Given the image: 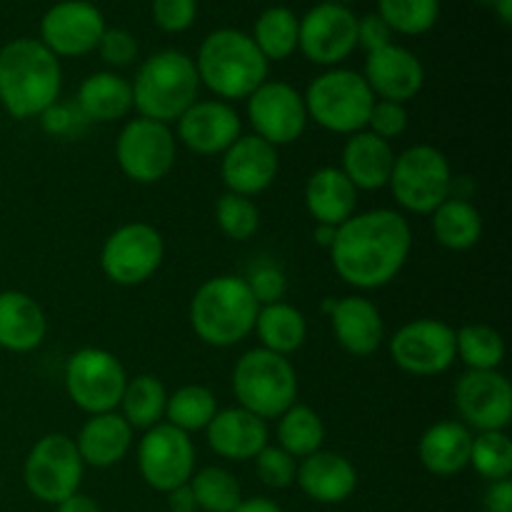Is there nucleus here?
Masks as SVG:
<instances>
[{"label": "nucleus", "mask_w": 512, "mask_h": 512, "mask_svg": "<svg viewBox=\"0 0 512 512\" xmlns=\"http://www.w3.org/2000/svg\"><path fill=\"white\" fill-rule=\"evenodd\" d=\"M413 248L408 220L388 208L353 215L335 230L330 245L335 273L358 290H375L393 283L405 268Z\"/></svg>", "instance_id": "f257e3e1"}, {"label": "nucleus", "mask_w": 512, "mask_h": 512, "mask_svg": "<svg viewBox=\"0 0 512 512\" xmlns=\"http://www.w3.org/2000/svg\"><path fill=\"white\" fill-rule=\"evenodd\" d=\"M63 88L60 60L35 38H15L0 48V105L13 118H38L53 108Z\"/></svg>", "instance_id": "f03ea898"}, {"label": "nucleus", "mask_w": 512, "mask_h": 512, "mask_svg": "<svg viewBox=\"0 0 512 512\" xmlns=\"http://www.w3.org/2000/svg\"><path fill=\"white\" fill-rule=\"evenodd\" d=\"M193 63L200 85L225 103L250 98L268 80V60L248 33L235 28L213 30Z\"/></svg>", "instance_id": "7ed1b4c3"}, {"label": "nucleus", "mask_w": 512, "mask_h": 512, "mask_svg": "<svg viewBox=\"0 0 512 512\" xmlns=\"http://www.w3.org/2000/svg\"><path fill=\"white\" fill-rule=\"evenodd\" d=\"M258 310V300L243 278L218 275L195 290L190 300V325L205 345L230 348L253 333Z\"/></svg>", "instance_id": "20e7f679"}, {"label": "nucleus", "mask_w": 512, "mask_h": 512, "mask_svg": "<svg viewBox=\"0 0 512 512\" xmlns=\"http://www.w3.org/2000/svg\"><path fill=\"white\" fill-rule=\"evenodd\" d=\"M130 90L140 118L170 125L198 100V70L190 55L180 50H160L140 65Z\"/></svg>", "instance_id": "39448f33"}, {"label": "nucleus", "mask_w": 512, "mask_h": 512, "mask_svg": "<svg viewBox=\"0 0 512 512\" xmlns=\"http://www.w3.org/2000/svg\"><path fill=\"white\" fill-rule=\"evenodd\" d=\"M233 393L258 418H280L298 400V373L285 355L248 350L233 368Z\"/></svg>", "instance_id": "423d86ee"}, {"label": "nucleus", "mask_w": 512, "mask_h": 512, "mask_svg": "<svg viewBox=\"0 0 512 512\" xmlns=\"http://www.w3.org/2000/svg\"><path fill=\"white\" fill-rule=\"evenodd\" d=\"M303 98L308 118H313L320 128L340 135L365 130L370 110L375 105V95L363 75L343 68L318 75L308 85V93Z\"/></svg>", "instance_id": "0eeeda50"}, {"label": "nucleus", "mask_w": 512, "mask_h": 512, "mask_svg": "<svg viewBox=\"0 0 512 512\" xmlns=\"http://www.w3.org/2000/svg\"><path fill=\"white\" fill-rule=\"evenodd\" d=\"M390 190L398 205L418 215H430L450 198L453 170L443 150L433 145H413L395 155Z\"/></svg>", "instance_id": "6e6552de"}, {"label": "nucleus", "mask_w": 512, "mask_h": 512, "mask_svg": "<svg viewBox=\"0 0 512 512\" xmlns=\"http://www.w3.org/2000/svg\"><path fill=\"white\" fill-rule=\"evenodd\" d=\"M83 470L85 463L75 448V440L63 433H50L30 448L23 465V483L35 500L58 505L80 493Z\"/></svg>", "instance_id": "1a4fd4ad"}, {"label": "nucleus", "mask_w": 512, "mask_h": 512, "mask_svg": "<svg viewBox=\"0 0 512 512\" xmlns=\"http://www.w3.org/2000/svg\"><path fill=\"white\" fill-rule=\"evenodd\" d=\"M128 385L123 363L103 348H83L65 363V390L83 413H113Z\"/></svg>", "instance_id": "9d476101"}, {"label": "nucleus", "mask_w": 512, "mask_h": 512, "mask_svg": "<svg viewBox=\"0 0 512 512\" xmlns=\"http://www.w3.org/2000/svg\"><path fill=\"white\" fill-rule=\"evenodd\" d=\"M163 258L165 243L158 228L148 223H128L105 238L100 268L110 283L133 288L153 278Z\"/></svg>", "instance_id": "9b49d317"}, {"label": "nucleus", "mask_w": 512, "mask_h": 512, "mask_svg": "<svg viewBox=\"0 0 512 512\" xmlns=\"http://www.w3.org/2000/svg\"><path fill=\"white\" fill-rule=\"evenodd\" d=\"M115 158H118L120 170L135 183H158L173 170L175 158H178V140L170 125L135 118L120 130L115 140Z\"/></svg>", "instance_id": "f8f14e48"}, {"label": "nucleus", "mask_w": 512, "mask_h": 512, "mask_svg": "<svg viewBox=\"0 0 512 512\" xmlns=\"http://www.w3.org/2000/svg\"><path fill=\"white\" fill-rule=\"evenodd\" d=\"M138 470L150 488L165 495L190 483L195 473V448L190 435L168 423L145 430L138 445Z\"/></svg>", "instance_id": "ddd939ff"}, {"label": "nucleus", "mask_w": 512, "mask_h": 512, "mask_svg": "<svg viewBox=\"0 0 512 512\" xmlns=\"http://www.w3.org/2000/svg\"><path fill=\"white\" fill-rule=\"evenodd\" d=\"M390 355L403 373L433 378L453 365L455 330L435 318L410 320L390 340Z\"/></svg>", "instance_id": "4468645a"}, {"label": "nucleus", "mask_w": 512, "mask_h": 512, "mask_svg": "<svg viewBox=\"0 0 512 512\" xmlns=\"http://www.w3.org/2000/svg\"><path fill=\"white\" fill-rule=\"evenodd\" d=\"M248 118L253 133L270 145L295 143L308 128L305 98L283 80H265L248 98Z\"/></svg>", "instance_id": "2eb2a0df"}, {"label": "nucleus", "mask_w": 512, "mask_h": 512, "mask_svg": "<svg viewBox=\"0 0 512 512\" xmlns=\"http://www.w3.org/2000/svg\"><path fill=\"white\" fill-rule=\"evenodd\" d=\"M105 18L88 0H60L40 20V43L55 58H80L98 48Z\"/></svg>", "instance_id": "dca6fc26"}, {"label": "nucleus", "mask_w": 512, "mask_h": 512, "mask_svg": "<svg viewBox=\"0 0 512 512\" xmlns=\"http://www.w3.org/2000/svg\"><path fill=\"white\" fill-rule=\"evenodd\" d=\"M463 425L490 433L505 430L512 418V385L500 370H468L453 390Z\"/></svg>", "instance_id": "f3484780"}, {"label": "nucleus", "mask_w": 512, "mask_h": 512, "mask_svg": "<svg viewBox=\"0 0 512 512\" xmlns=\"http://www.w3.org/2000/svg\"><path fill=\"white\" fill-rule=\"evenodd\" d=\"M358 45V18L348 5L320 3L305 13L298 30V48L310 63L338 65Z\"/></svg>", "instance_id": "a211bd4d"}, {"label": "nucleus", "mask_w": 512, "mask_h": 512, "mask_svg": "<svg viewBox=\"0 0 512 512\" xmlns=\"http://www.w3.org/2000/svg\"><path fill=\"white\" fill-rule=\"evenodd\" d=\"M175 123V138L195 155H223L243 135L240 115L225 100H195Z\"/></svg>", "instance_id": "6ab92c4d"}, {"label": "nucleus", "mask_w": 512, "mask_h": 512, "mask_svg": "<svg viewBox=\"0 0 512 512\" xmlns=\"http://www.w3.org/2000/svg\"><path fill=\"white\" fill-rule=\"evenodd\" d=\"M278 168V148L250 133L240 135L225 150L223 163H220V178H223L228 193L253 198V195L263 193L273 185V180L278 178Z\"/></svg>", "instance_id": "aec40b11"}, {"label": "nucleus", "mask_w": 512, "mask_h": 512, "mask_svg": "<svg viewBox=\"0 0 512 512\" xmlns=\"http://www.w3.org/2000/svg\"><path fill=\"white\" fill-rule=\"evenodd\" d=\"M363 78L373 90L375 100L405 105L423 90L425 68L418 55L403 45L390 43L375 53H368Z\"/></svg>", "instance_id": "412c9836"}, {"label": "nucleus", "mask_w": 512, "mask_h": 512, "mask_svg": "<svg viewBox=\"0 0 512 512\" xmlns=\"http://www.w3.org/2000/svg\"><path fill=\"white\" fill-rule=\"evenodd\" d=\"M205 433L215 455L233 463H245L268 445V420L238 405V408L218 410Z\"/></svg>", "instance_id": "4be33fe9"}, {"label": "nucleus", "mask_w": 512, "mask_h": 512, "mask_svg": "<svg viewBox=\"0 0 512 512\" xmlns=\"http://www.w3.org/2000/svg\"><path fill=\"white\" fill-rule=\"evenodd\" d=\"M330 325H333L340 348L355 358H368L383 345V315L378 305L370 303L368 298L350 295V298L335 300L330 310Z\"/></svg>", "instance_id": "5701e85b"}, {"label": "nucleus", "mask_w": 512, "mask_h": 512, "mask_svg": "<svg viewBox=\"0 0 512 512\" xmlns=\"http://www.w3.org/2000/svg\"><path fill=\"white\" fill-rule=\"evenodd\" d=\"M295 483L315 503L338 505L345 503L358 488V470L345 455L318 450L298 465Z\"/></svg>", "instance_id": "b1692460"}, {"label": "nucleus", "mask_w": 512, "mask_h": 512, "mask_svg": "<svg viewBox=\"0 0 512 512\" xmlns=\"http://www.w3.org/2000/svg\"><path fill=\"white\" fill-rule=\"evenodd\" d=\"M473 433L460 420H440L430 425L418 443V458L428 473L453 478L470 465Z\"/></svg>", "instance_id": "393cba45"}, {"label": "nucleus", "mask_w": 512, "mask_h": 512, "mask_svg": "<svg viewBox=\"0 0 512 512\" xmlns=\"http://www.w3.org/2000/svg\"><path fill=\"white\" fill-rule=\"evenodd\" d=\"M395 165L393 143L378 138L370 130H360L348 138L343 148V173L355 190H380L390 183Z\"/></svg>", "instance_id": "a878e982"}, {"label": "nucleus", "mask_w": 512, "mask_h": 512, "mask_svg": "<svg viewBox=\"0 0 512 512\" xmlns=\"http://www.w3.org/2000/svg\"><path fill=\"white\" fill-rule=\"evenodd\" d=\"M48 333V320L38 300L20 290L0 293V348L8 353H30Z\"/></svg>", "instance_id": "bb28decb"}, {"label": "nucleus", "mask_w": 512, "mask_h": 512, "mask_svg": "<svg viewBox=\"0 0 512 512\" xmlns=\"http://www.w3.org/2000/svg\"><path fill=\"white\" fill-rule=\"evenodd\" d=\"M75 448H78L80 458L90 468H110L118 465L125 455L130 453L133 445V428L125 423L120 413H100L90 415L80 428Z\"/></svg>", "instance_id": "cd10ccee"}, {"label": "nucleus", "mask_w": 512, "mask_h": 512, "mask_svg": "<svg viewBox=\"0 0 512 512\" xmlns=\"http://www.w3.org/2000/svg\"><path fill=\"white\" fill-rule=\"evenodd\" d=\"M305 208L315 223L340 228L358 208V190L340 168H320L305 183Z\"/></svg>", "instance_id": "c85d7f7f"}, {"label": "nucleus", "mask_w": 512, "mask_h": 512, "mask_svg": "<svg viewBox=\"0 0 512 512\" xmlns=\"http://www.w3.org/2000/svg\"><path fill=\"white\" fill-rule=\"evenodd\" d=\"M78 108L83 110L85 118L95 123H113L133 110V90L128 80L120 75L108 73V70L93 73L80 83Z\"/></svg>", "instance_id": "c756f323"}, {"label": "nucleus", "mask_w": 512, "mask_h": 512, "mask_svg": "<svg viewBox=\"0 0 512 512\" xmlns=\"http://www.w3.org/2000/svg\"><path fill=\"white\" fill-rule=\"evenodd\" d=\"M253 330L260 338V348L288 358L308 338V320L298 308L280 300L273 305H260Z\"/></svg>", "instance_id": "7c9ffc66"}, {"label": "nucleus", "mask_w": 512, "mask_h": 512, "mask_svg": "<svg viewBox=\"0 0 512 512\" xmlns=\"http://www.w3.org/2000/svg\"><path fill=\"white\" fill-rule=\"evenodd\" d=\"M433 233L438 243L448 250H470L483 238V218L478 208L463 198L450 195L433 210Z\"/></svg>", "instance_id": "2f4dec72"}, {"label": "nucleus", "mask_w": 512, "mask_h": 512, "mask_svg": "<svg viewBox=\"0 0 512 512\" xmlns=\"http://www.w3.org/2000/svg\"><path fill=\"white\" fill-rule=\"evenodd\" d=\"M165 405H168V390L163 380L155 375H138L125 385L123 398H120V408H123L120 415L133 430H148L163 423Z\"/></svg>", "instance_id": "473e14b6"}, {"label": "nucleus", "mask_w": 512, "mask_h": 512, "mask_svg": "<svg viewBox=\"0 0 512 512\" xmlns=\"http://www.w3.org/2000/svg\"><path fill=\"white\" fill-rule=\"evenodd\" d=\"M298 30V15L290 8H285V5H275V8L260 13L250 38H253L263 58L270 63V60H285L298 50Z\"/></svg>", "instance_id": "72a5a7b5"}, {"label": "nucleus", "mask_w": 512, "mask_h": 512, "mask_svg": "<svg viewBox=\"0 0 512 512\" xmlns=\"http://www.w3.org/2000/svg\"><path fill=\"white\" fill-rule=\"evenodd\" d=\"M278 443L293 458H308L318 453L325 443L323 420L308 405H290L278 418Z\"/></svg>", "instance_id": "f704fd0d"}, {"label": "nucleus", "mask_w": 512, "mask_h": 512, "mask_svg": "<svg viewBox=\"0 0 512 512\" xmlns=\"http://www.w3.org/2000/svg\"><path fill=\"white\" fill-rule=\"evenodd\" d=\"M215 413H218V400L213 390L205 385H183L173 395H168V405H165L168 425L188 435L208 428Z\"/></svg>", "instance_id": "c9c22d12"}, {"label": "nucleus", "mask_w": 512, "mask_h": 512, "mask_svg": "<svg viewBox=\"0 0 512 512\" xmlns=\"http://www.w3.org/2000/svg\"><path fill=\"white\" fill-rule=\"evenodd\" d=\"M455 358L468 370H498L505 360V340L495 328L483 323L455 330Z\"/></svg>", "instance_id": "e433bc0d"}, {"label": "nucleus", "mask_w": 512, "mask_h": 512, "mask_svg": "<svg viewBox=\"0 0 512 512\" xmlns=\"http://www.w3.org/2000/svg\"><path fill=\"white\" fill-rule=\"evenodd\" d=\"M188 485L193 490L195 508L203 512H235L243 503V488L238 478L218 465L193 473Z\"/></svg>", "instance_id": "4c0bfd02"}, {"label": "nucleus", "mask_w": 512, "mask_h": 512, "mask_svg": "<svg viewBox=\"0 0 512 512\" xmlns=\"http://www.w3.org/2000/svg\"><path fill=\"white\" fill-rule=\"evenodd\" d=\"M378 15L393 33L423 35L440 18V0H378Z\"/></svg>", "instance_id": "58836bf2"}, {"label": "nucleus", "mask_w": 512, "mask_h": 512, "mask_svg": "<svg viewBox=\"0 0 512 512\" xmlns=\"http://www.w3.org/2000/svg\"><path fill=\"white\" fill-rule=\"evenodd\" d=\"M470 465L488 483L508 480L512 475V440L505 435V430L475 435L473 448H470Z\"/></svg>", "instance_id": "ea45409f"}, {"label": "nucleus", "mask_w": 512, "mask_h": 512, "mask_svg": "<svg viewBox=\"0 0 512 512\" xmlns=\"http://www.w3.org/2000/svg\"><path fill=\"white\" fill-rule=\"evenodd\" d=\"M215 220H218L220 233L235 243L253 238L260 228L258 205L238 193L220 195L218 203H215Z\"/></svg>", "instance_id": "a19ab883"}, {"label": "nucleus", "mask_w": 512, "mask_h": 512, "mask_svg": "<svg viewBox=\"0 0 512 512\" xmlns=\"http://www.w3.org/2000/svg\"><path fill=\"white\" fill-rule=\"evenodd\" d=\"M243 280L248 283L250 293L258 300V305L280 303L285 298V293H288V278H285L283 268L268 258L255 260Z\"/></svg>", "instance_id": "79ce46f5"}, {"label": "nucleus", "mask_w": 512, "mask_h": 512, "mask_svg": "<svg viewBox=\"0 0 512 512\" xmlns=\"http://www.w3.org/2000/svg\"><path fill=\"white\" fill-rule=\"evenodd\" d=\"M253 460H255V470H258L260 483L268 485V488L285 490L295 483L298 463H295L293 455L285 453L280 445H265Z\"/></svg>", "instance_id": "37998d69"}, {"label": "nucleus", "mask_w": 512, "mask_h": 512, "mask_svg": "<svg viewBox=\"0 0 512 512\" xmlns=\"http://www.w3.org/2000/svg\"><path fill=\"white\" fill-rule=\"evenodd\" d=\"M370 133L378 135L383 140H395L408 130V110L400 103H390V100H375L373 110H370L368 125Z\"/></svg>", "instance_id": "c03bdc74"}, {"label": "nucleus", "mask_w": 512, "mask_h": 512, "mask_svg": "<svg viewBox=\"0 0 512 512\" xmlns=\"http://www.w3.org/2000/svg\"><path fill=\"white\" fill-rule=\"evenodd\" d=\"M198 0H153V20L165 33H185L195 23Z\"/></svg>", "instance_id": "a18cd8bd"}, {"label": "nucleus", "mask_w": 512, "mask_h": 512, "mask_svg": "<svg viewBox=\"0 0 512 512\" xmlns=\"http://www.w3.org/2000/svg\"><path fill=\"white\" fill-rule=\"evenodd\" d=\"M95 50L113 68H125V65H130L138 58V40L125 28H105L103 38H100Z\"/></svg>", "instance_id": "49530a36"}, {"label": "nucleus", "mask_w": 512, "mask_h": 512, "mask_svg": "<svg viewBox=\"0 0 512 512\" xmlns=\"http://www.w3.org/2000/svg\"><path fill=\"white\" fill-rule=\"evenodd\" d=\"M393 43V30L388 28L378 13H370L365 18H358V45H363L368 53L385 48Z\"/></svg>", "instance_id": "de8ad7c7"}, {"label": "nucleus", "mask_w": 512, "mask_h": 512, "mask_svg": "<svg viewBox=\"0 0 512 512\" xmlns=\"http://www.w3.org/2000/svg\"><path fill=\"white\" fill-rule=\"evenodd\" d=\"M483 510L485 512H512V483L508 480H498L490 483V488L483 495Z\"/></svg>", "instance_id": "09e8293b"}, {"label": "nucleus", "mask_w": 512, "mask_h": 512, "mask_svg": "<svg viewBox=\"0 0 512 512\" xmlns=\"http://www.w3.org/2000/svg\"><path fill=\"white\" fill-rule=\"evenodd\" d=\"M168 508L170 512H195V498H193V490L190 485H180V488L170 490L168 493Z\"/></svg>", "instance_id": "8fccbe9b"}, {"label": "nucleus", "mask_w": 512, "mask_h": 512, "mask_svg": "<svg viewBox=\"0 0 512 512\" xmlns=\"http://www.w3.org/2000/svg\"><path fill=\"white\" fill-rule=\"evenodd\" d=\"M55 512H103V510H100V505L95 503L90 495L75 493L70 495V498H65L63 503L55 505Z\"/></svg>", "instance_id": "3c124183"}, {"label": "nucleus", "mask_w": 512, "mask_h": 512, "mask_svg": "<svg viewBox=\"0 0 512 512\" xmlns=\"http://www.w3.org/2000/svg\"><path fill=\"white\" fill-rule=\"evenodd\" d=\"M235 512H285V510L270 498H243V503L235 508Z\"/></svg>", "instance_id": "603ef678"}, {"label": "nucleus", "mask_w": 512, "mask_h": 512, "mask_svg": "<svg viewBox=\"0 0 512 512\" xmlns=\"http://www.w3.org/2000/svg\"><path fill=\"white\" fill-rule=\"evenodd\" d=\"M335 230L338 228H333V225L315 223V240H318V245H323V248L330 250V245H333L335 240Z\"/></svg>", "instance_id": "864d4df0"}, {"label": "nucleus", "mask_w": 512, "mask_h": 512, "mask_svg": "<svg viewBox=\"0 0 512 512\" xmlns=\"http://www.w3.org/2000/svg\"><path fill=\"white\" fill-rule=\"evenodd\" d=\"M495 13L500 15V20H503L505 25H510L512 20V0H495Z\"/></svg>", "instance_id": "5fc2aeb1"}, {"label": "nucleus", "mask_w": 512, "mask_h": 512, "mask_svg": "<svg viewBox=\"0 0 512 512\" xmlns=\"http://www.w3.org/2000/svg\"><path fill=\"white\" fill-rule=\"evenodd\" d=\"M478 3H483V5H490V8H493V5H495V0H478Z\"/></svg>", "instance_id": "6e6d98bb"}, {"label": "nucleus", "mask_w": 512, "mask_h": 512, "mask_svg": "<svg viewBox=\"0 0 512 512\" xmlns=\"http://www.w3.org/2000/svg\"><path fill=\"white\" fill-rule=\"evenodd\" d=\"M330 3H338V5H348L350 0H330Z\"/></svg>", "instance_id": "4d7b16f0"}, {"label": "nucleus", "mask_w": 512, "mask_h": 512, "mask_svg": "<svg viewBox=\"0 0 512 512\" xmlns=\"http://www.w3.org/2000/svg\"><path fill=\"white\" fill-rule=\"evenodd\" d=\"M168 512H170V510H168Z\"/></svg>", "instance_id": "13d9d810"}]
</instances>
